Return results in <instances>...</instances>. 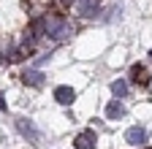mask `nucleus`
Returning a JSON list of instances; mask_svg holds the SVG:
<instances>
[{
  "mask_svg": "<svg viewBox=\"0 0 152 149\" xmlns=\"http://www.w3.org/2000/svg\"><path fill=\"white\" fill-rule=\"evenodd\" d=\"M68 33H71V27H68L65 19H60V16H46V35H49V38L60 41V38H65Z\"/></svg>",
  "mask_w": 152,
  "mask_h": 149,
  "instance_id": "f257e3e1",
  "label": "nucleus"
},
{
  "mask_svg": "<svg viewBox=\"0 0 152 149\" xmlns=\"http://www.w3.org/2000/svg\"><path fill=\"white\" fill-rule=\"evenodd\" d=\"M14 125H16V130H19V133H22L27 141H33V144H38V141H41V133H38V127H35L30 119L16 117V119H14Z\"/></svg>",
  "mask_w": 152,
  "mask_h": 149,
  "instance_id": "f03ea898",
  "label": "nucleus"
},
{
  "mask_svg": "<svg viewBox=\"0 0 152 149\" xmlns=\"http://www.w3.org/2000/svg\"><path fill=\"white\" fill-rule=\"evenodd\" d=\"M95 144H98L95 130H82V133L73 138V146H76V149H95Z\"/></svg>",
  "mask_w": 152,
  "mask_h": 149,
  "instance_id": "7ed1b4c3",
  "label": "nucleus"
},
{
  "mask_svg": "<svg viewBox=\"0 0 152 149\" xmlns=\"http://www.w3.org/2000/svg\"><path fill=\"white\" fill-rule=\"evenodd\" d=\"M98 0H79L76 3V11H79V16H84V19H92V16H98Z\"/></svg>",
  "mask_w": 152,
  "mask_h": 149,
  "instance_id": "20e7f679",
  "label": "nucleus"
},
{
  "mask_svg": "<svg viewBox=\"0 0 152 149\" xmlns=\"http://www.w3.org/2000/svg\"><path fill=\"white\" fill-rule=\"evenodd\" d=\"M22 81H25L27 87H44L46 76H44L41 71H35V68H27V71L22 73Z\"/></svg>",
  "mask_w": 152,
  "mask_h": 149,
  "instance_id": "39448f33",
  "label": "nucleus"
},
{
  "mask_svg": "<svg viewBox=\"0 0 152 149\" xmlns=\"http://www.w3.org/2000/svg\"><path fill=\"white\" fill-rule=\"evenodd\" d=\"M54 100L60 103V106H71V103L76 100L73 87H65V84H63V87H57V89H54Z\"/></svg>",
  "mask_w": 152,
  "mask_h": 149,
  "instance_id": "423d86ee",
  "label": "nucleus"
},
{
  "mask_svg": "<svg viewBox=\"0 0 152 149\" xmlns=\"http://www.w3.org/2000/svg\"><path fill=\"white\" fill-rule=\"evenodd\" d=\"M147 138H149V136H147V130H144V127H139V125H136V127H130L128 133H125V141H128V144H133V146L147 144Z\"/></svg>",
  "mask_w": 152,
  "mask_h": 149,
  "instance_id": "0eeeda50",
  "label": "nucleus"
},
{
  "mask_svg": "<svg viewBox=\"0 0 152 149\" xmlns=\"http://www.w3.org/2000/svg\"><path fill=\"white\" fill-rule=\"evenodd\" d=\"M130 79L136 81V84H141V87H144V84H149V73H147V68H144L141 63H136V65L130 68Z\"/></svg>",
  "mask_w": 152,
  "mask_h": 149,
  "instance_id": "6e6552de",
  "label": "nucleus"
},
{
  "mask_svg": "<svg viewBox=\"0 0 152 149\" xmlns=\"http://www.w3.org/2000/svg\"><path fill=\"white\" fill-rule=\"evenodd\" d=\"M122 117H125V106L120 100H111L106 106V119H122Z\"/></svg>",
  "mask_w": 152,
  "mask_h": 149,
  "instance_id": "1a4fd4ad",
  "label": "nucleus"
},
{
  "mask_svg": "<svg viewBox=\"0 0 152 149\" xmlns=\"http://www.w3.org/2000/svg\"><path fill=\"white\" fill-rule=\"evenodd\" d=\"M111 95H114V98H125V95H128V81H125V79L111 81Z\"/></svg>",
  "mask_w": 152,
  "mask_h": 149,
  "instance_id": "9d476101",
  "label": "nucleus"
},
{
  "mask_svg": "<svg viewBox=\"0 0 152 149\" xmlns=\"http://www.w3.org/2000/svg\"><path fill=\"white\" fill-rule=\"evenodd\" d=\"M57 3H60V6H71V3H73V0H57Z\"/></svg>",
  "mask_w": 152,
  "mask_h": 149,
  "instance_id": "9b49d317",
  "label": "nucleus"
},
{
  "mask_svg": "<svg viewBox=\"0 0 152 149\" xmlns=\"http://www.w3.org/2000/svg\"><path fill=\"white\" fill-rule=\"evenodd\" d=\"M0 111H6V100H3V95H0Z\"/></svg>",
  "mask_w": 152,
  "mask_h": 149,
  "instance_id": "f8f14e48",
  "label": "nucleus"
},
{
  "mask_svg": "<svg viewBox=\"0 0 152 149\" xmlns=\"http://www.w3.org/2000/svg\"><path fill=\"white\" fill-rule=\"evenodd\" d=\"M149 63H152V52H149Z\"/></svg>",
  "mask_w": 152,
  "mask_h": 149,
  "instance_id": "ddd939ff",
  "label": "nucleus"
}]
</instances>
